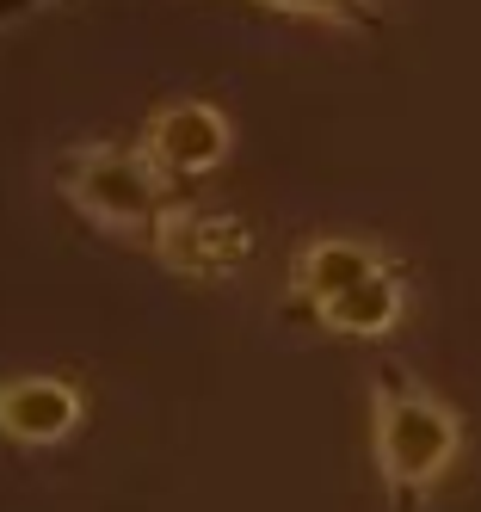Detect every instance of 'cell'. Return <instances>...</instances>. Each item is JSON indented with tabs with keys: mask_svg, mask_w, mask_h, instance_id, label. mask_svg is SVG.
<instances>
[{
	"mask_svg": "<svg viewBox=\"0 0 481 512\" xmlns=\"http://www.w3.org/2000/svg\"><path fill=\"white\" fill-rule=\"evenodd\" d=\"M370 457L401 512H414L463 457V414L407 371L370 377Z\"/></svg>",
	"mask_w": 481,
	"mask_h": 512,
	"instance_id": "6da1fadb",
	"label": "cell"
},
{
	"mask_svg": "<svg viewBox=\"0 0 481 512\" xmlns=\"http://www.w3.org/2000/svg\"><path fill=\"white\" fill-rule=\"evenodd\" d=\"M62 198L105 235H155L167 210V173L124 142H74L62 155Z\"/></svg>",
	"mask_w": 481,
	"mask_h": 512,
	"instance_id": "7a4b0ae2",
	"label": "cell"
},
{
	"mask_svg": "<svg viewBox=\"0 0 481 512\" xmlns=\"http://www.w3.org/2000/svg\"><path fill=\"white\" fill-rule=\"evenodd\" d=\"M253 223L235 210H210V204H167L148 253L185 284H229L253 260Z\"/></svg>",
	"mask_w": 481,
	"mask_h": 512,
	"instance_id": "3957f363",
	"label": "cell"
},
{
	"mask_svg": "<svg viewBox=\"0 0 481 512\" xmlns=\"http://www.w3.org/2000/svg\"><path fill=\"white\" fill-rule=\"evenodd\" d=\"M136 149L155 161L167 179H204V173H216L222 161H229L235 124L210 99H167V105L148 112Z\"/></svg>",
	"mask_w": 481,
	"mask_h": 512,
	"instance_id": "277c9868",
	"label": "cell"
},
{
	"mask_svg": "<svg viewBox=\"0 0 481 512\" xmlns=\"http://www.w3.org/2000/svg\"><path fill=\"white\" fill-rule=\"evenodd\" d=\"M87 414V395L74 389L68 377H7L0 383V438L7 445H25V451H50L81 426Z\"/></svg>",
	"mask_w": 481,
	"mask_h": 512,
	"instance_id": "5b68a950",
	"label": "cell"
},
{
	"mask_svg": "<svg viewBox=\"0 0 481 512\" xmlns=\"http://www.w3.org/2000/svg\"><path fill=\"white\" fill-rule=\"evenodd\" d=\"M383 266H395L377 241H358V235H315L296 247L290 260V303H303L309 315H321L333 297H346L352 284L377 278Z\"/></svg>",
	"mask_w": 481,
	"mask_h": 512,
	"instance_id": "8992f818",
	"label": "cell"
},
{
	"mask_svg": "<svg viewBox=\"0 0 481 512\" xmlns=\"http://www.w3.org/2000/svg\"><path fill=\"white\" fill-rule=\"evenodd\" d=\"M315 321L327 327V334H340V340H383V334H395V327L407 321V278H401V266H383L377 278L352 284L346 297H333Z\"/></svg>",
	"mask_w": 481,
	"mask_h": 512,
	"instance_id": "52a82bcc",
	"label": "cell"
},
{
	"mask_svg": "<svg viewBox=\"0 0 481 512\" xmlns=\"http://www.w3.org/2000/svg\"><path fill=\"white\" fill-rule=\"evenodd\" d=\"M284 19H315V25H346V31H377V7L370 0H253Z\"/></svg>",
	"mask_w": 481,
	"mask_h": 512,
	"instance_id": "ba28073f",
	"label": "cell"
},
{
	"mask_svg": "<svg viewBox=\"0 0 481 512\" xmlns=\"http://www.w3.org/2000/svg\"><path fill=\"white\" fill-rule=\"evenodd\" d=\"M13 7H25V0H0V19H19Z\"/></svg>",
	"mask_w": 481,
	"mask_h": 512,
	"instance_id": "9c48e42d",
	"label": "cell"
}]
</instances>
